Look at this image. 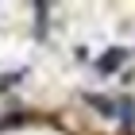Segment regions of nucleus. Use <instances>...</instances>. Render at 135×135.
<instances>
[{
    "label": "nucleus",
    "mask_w": 135,
    "mask_h": 135,
    "mask_svg": "<svg viewBox=\"0 0 135 135\" xmlns=\"http://www.w3.org/2000/svg\"><path fill=\"white\" fill-rule=\"evenodd\" d=\"M120 58H124V54H108V58L100 62V70H112V66H120Z\"/></svg>",
    "instance_id": "f257e3e1"
}]
</instances>
